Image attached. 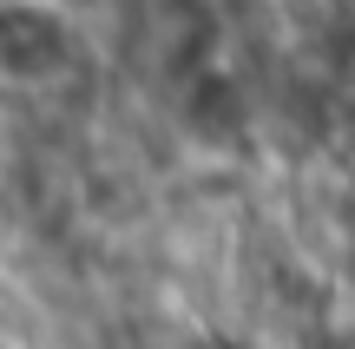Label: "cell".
Here are the masks:
<instances>
[{
  "mask_svg": "<svg viewBox=\"0 0 355 349\" xmlns=\"http://www.w3.org/2000/svg\"><path fill=\"white\" fill-rule=\"evenodd\" d=\"M73 60L66 13L40 0H0V79H53Z\"/></svg>",
  "mask_w": 355,
  "mask_h": 349,
  "instance_id": "obj_1",
  "label": "cell"
}]
</instances>
